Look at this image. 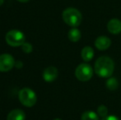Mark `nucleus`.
Returning a JSON list of instances; mask_svg holds the SVG:
<instances>
[{
    "label": "nucleus",
    "mask_w": 121,
    "mask_h": 120,
    "mask_svg": "<svg viewBox=\"0 0 121 120\" xmlns=\"http://www.w3.org/2000/svg\"><path fill=\"white\" fill-rule=\"evenodd\" d=\"M115 70V62L108 56H101L95 62L94 71L100 77H110Z\"/></svg>",
    "instance_id": "f257e3e1"
},
{
    "label": "nucleus",
    "mask_w": 121,
    "mask_h": 120,
    "mask_svg": "<svg viewBox=\"0 0 121 120\" xmlns=\"http://www.w3.org/2000/svg\"><path fill=\"white\" fill-rule=\"evenodd\" d=\"M62 17L64 21L72 27H77L82 22V14L78 9L69 8L63 12Z\"/></svg>",
    "instance_id": "f03ea898"
},
{
    "label": "nucleus",
    "mask_w": 121,
    "mask_h": 120,
    "mask_svg": "<svg viewBox=\"0 0 121 120\" xmlns=\"http://www.w3.org/2000/svg\"><path fill=\"white\" fill-rule=\"evenodd\" d=\"M19 100L23 105L26 107H32L35 104L37 97L35 93L29 88H23L20 91L18 94Z\"/></svg>",
    "instance_id": "7ed1b4c3"
},
{
    "label": "nucleus",
    "mask_w": 121,
    "mask_h": 120,
    "mask_svg": "<svg viewBox=\"0 0 121 120\" xmlns=\"http://www.w3.org/2000/svg\"><path fill=\"white\" fill-rule=\"evenodd\" d=\"M75 76L81 82H87L93 76V68L90 64L81 63L76 67Z\"/></svg>",
    "instance_id": "20e7f679"
},
{
    "label": "nucleus",
    "mask_w": 121,
    "mask_h": 120,
    "mask_svg": "<svg viewBox=\"0 0 121 120\" xmlns=\"http://www.w3.org/2000/svg\"><path fill=\"white\" fill-rule=\"evenodd\" d=\"M5 38H6L7 43L13 47L22 46L25 43L26 40L24 34L17 30H13L8 31Z\"/></svg>",
    "instance_id": "39448f33"
},
{
    "label": "nucleus",
    "mask_w": 121,
    "mask_h": 120,
    "mask_svg": "<svg viewBox=\"0 0 121 120\" xmlns=\"http://www.w3.org/2000/svg\"><path fill=\"white\" fill-rule=\"evenodd\" d=\"M15 65V60L12 55L3 54L0 55V72H8Z\"/></svg>",
    "instance_id": "423d86ee"
},
{
    "label": "nucleus",
    "mask_w": 121,
    "mask_h": 120,
    "mask_svg": "<svg viewBox=\"0 0 121 120\" xmlns=\"http://www.w3.org/2000/svg\"><path fill=\"white\" fill-rule=\"evenodd\" d=\"M58 69L55 67H48L45 69L43 72V78L45 82H52L56 80V78L58 77Z\"/></svg>",
    "instance_id": "0eeeda50"
},
{
    "label": "nucleus",
    "mask_w": 121,
    "mask_h": 120,
    "mask_svg": "<svg viewBox=\"0 0 121 120\" xmlns=\"http://www.w3.org/2000/svg\"><path fill=\"white\" fill-rule=\"evenodd\" d=\"M111 45V40L107 36H99L95 40V46L99 50H105L109 49V47Z\"/></svg>",
    "instance_id": "6e6552de"
},
{
    "label": "nucleus",
    "mask_w": 121,
    "mask_h": 120,
    "mask_svg": "<svg viewBox=\"0 0 121 120\" xmlns=\"http://www.w3.org/2000/svg\"><path fill=\"white\" fill-rule=\"evenodd\" d=\"M107 30L113 35H118L121 32V21L117 18L110 20L107 23Z\"/></svg>",
    "instance_id": "1a4fd4ad"
},
{
    "label": "nucleus",
    "mask_w": 121,
    "mask_h": 120,
    "mask_svg": "<svg viewBox=\"0 0 121 120\" xmlns=\"http://www.w3.org/2000/svg\"><path fill=\"white\" fill-rule=\"evenodd\" d=\"M26 114L23 110L19 109H13L8 114L7 120H25Z\"/></svg>",
    "instance_id": "9d476101"
},
{
    "label": "nucleus",
    "mask_w": 121,
    "mask_h": 120,
    "mask_svg": "<svg viewBox=\"0 0 121 120\" xmlns=\"http://www.w3.org/2000/svg\"><path fill=\"white\" fill-rule=\"evenodd\" d=\"M81 56L85 62H89L94 57V50L91 46H85L82 50Z\"/></svg>",
    "instance_id": "9b49d317"
},
{
    "label": "nucleus",
    "mask_w": 121,
    "mask_h": 120,
    "mask_svg": "<svg viewBox=\"0 0 121 120\" xmlns=\"http://www.w3.org/2000/svg\"><path fill=\"white\" fill-rule=\"evenodd\" d=\"M81 31L74 27L69 30V34H68V37H69V40L72 42H78L81 39Z\"/></svg>",
    "instance_id": "f8f14e48"
},
{
    "label": "nucleus",
    "mask_w": 121,
    "mask_h": 120,
    "mask_svg": "<svg viewBox=\"0 0 121 120\" xmlns=\"http://www.w3.org/2000/svg\"><path fill=\"white\" fill-rule=\"evenodd\" d=\"M82 120H99V115L93 111H85L81 116Z\"/></svg>",
    "instance_id": "ddd939ff"
},
{
    "label": "nucleus",
    "mask_w": 121,
    "mask_h": 120,
    "mask_svg": "<svg viewBox=\"0 0 121 120\" xmlns=\"http://www.w3.org/2000/svg\"><path fill=\"white\" fill-rule=\"evenodd\" d=\"M105 85L106 87L110 91H115L119 87V82L117 81V79L115 77H111V78H109L108 80L105 82Z\"/></svg>",
    "instance_id": "4468645a"
},
{
    "label": "nucleus",
    "mask_w": 121,
    "mask_h": 120,
    "mask_svg": "<svg viewBox=\"0 0 121 120\" xmlns=\"http://www.w3.org/2000/svg\"><path fill=\"white\" fill-rule=\"evenodd\" d=\"M97 114L99 115V117H101L102 119L106 117L108 114V109L106 108V106H105L104 104L99 106L97 109Z\"/></svg>",
    "instance_id": "2eb2a0df"
},
{
    "label": "nucleus",
    "mask_w": 121,
    "mask_h": 120,
    "mask_svg": "<svg viewBox=\"0 0 121 120\" xmlns=\"http://www.w3.org/2000/svg\"><path fill=\"white\" fill-rule=\"evenodd\" d=\"M22 50L25 53L29 54L32 51V45L29 43H24L22 45Z\"/></svg>",
    "instance_id": "dca6fc26"
},
{
    "label": "nucleus",
    "mask_w": 121,
    "mask_h": 120,
    "mask_svg": "<svg viewBox=\"0 0 121 120\" xmlns=\"http://www.w3.org/2000/svg\"><path fill=\"white\" fill-rule=\"evenodd\" d=\"M101 120H120V119L118 117H116V116L110 115V116H106V117L102 119Z\"/></svg>",
    "instance_id": "f3484780"
},
{
    "label": "nucleus",
    "mask_w": 121,
    "mask_h": 120,
    "mask_svg": "<svg viewBox=\"0 0 121 120\" xmlns=\"http://www.w3.org/2000/svg\"><path fill=\"white\" fill-rule=\"evenodd\" d=\"M18 2H21V3H26V2H28L29 0H17Z\"/></svg>",
    "instance_id": "a211bd4d"
},
{
    "label": "nucleus",
    "mask_w": 121,
    "mask_h": 120,
    "mask_svg": "<svg viewBox=\"0 0 121 120\" xmlns=\"http://www.w3.org/2000/svg\"><path fill=\"white\" fill-rule=\"evenodd\" d=\"M3 1H4V0H0V6L3 3Z\"/></svg>",
    "instance_id": "6ab92c4d"
},
{
    "label": "nucleus",
    "mask_w": 121,
    "mask_h": 120,
    "mask_svg": "<svg viewBox=\"0 0 121 120\" xmlns=\"http://www.w3.org/2000/svg\"><path fill=\"white\" fill-rule=\"evenodd\" d=\"M54 120H61L60 119H54Z\"/></svg>",
    "instance_id": "aec40b11"
}]
</instances>
